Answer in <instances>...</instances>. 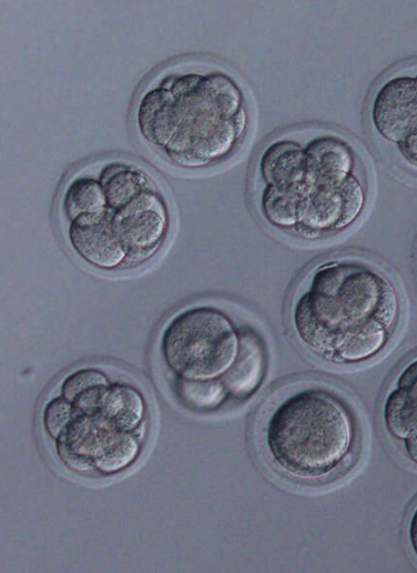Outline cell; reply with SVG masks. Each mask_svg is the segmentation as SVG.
Here are the masks:
<instances>
[{"instance_id":"obj_17","label":"cell","mask_w":417,"mask_h":573,"mask_svg":"<svg viewBox=\"0 0 417 573\" xmlns=\"http://www.w3.org/2000/svg\"><path fill=\"white\" fill-rule=\"evenodd\" d=\"M299 200L287 191L265 184L261 194V210L274 227L292 229L298 225Z\"/></svg>"},{"instance_id":"obj_19","label":"cell","mask_w":417,"mask_h":573,"mask_svg":"<svg viewBox=\"0 0 417 573\" xmlns=\"http://www.w3.org/2000/svg\"><path fill=\"white\" fill-rule=\"evenodd\" d=\"M398 312L399 301L397 292L391 282L386 278L374 319L391 332L397 322Z\"/></svg>"},{"instance_id":"obj_23","label":"cell","mask_w":417,"mask_h":573,"mask_svg":"<svg viewBox=\"0 0 417 573\" xmlns=\"http://www.w3.org/2000/svg\"><path fill=\"white\" fill-rule=\"evenodd\" d=\"M415 80H416V86H417V77H415Z\"/></svg>"},{"instance_id":"obj_22","label":"cell","mask_w":417,"mask_h":573,"mask_svg":"<svg viewBox=\"0 0 417 573\" xmlns=\"http://www.w3.org/2000/svg\"><path fill=\"white\" fill-rule=\"evenodd\" d=\"M408 537L414 553L417 556V506L411 513L408 524Z\"/></svg>"},{"instance_id":"obj_20","label":"cell","mask_w":417,"mask_h":573,"mask_svg":"<svg viewBox=\"0 0 417 573\" xmlns=\"http://www.w3.org/2000/svg\"><path fill=\"white\" fill-rule=\"evenodd\" d=\"M397 148L405 161L417 170V131L398 142Z\"/></svg>"},{"instance_id":"obj_3","label":"cell","mask_w":417,"mask_h":573,"mask_svg":"<svg viewBox=\"0 0 417 573\" xmlns=\"http://www.w3.org/2000/svg\"><path fill=\"white\" fill-rule=\"evenodd\" d=\"M385 277L348 261H328L316 268L309 288L293 305V324L307 349L330 359L339 335L374 318Z\"/></svg>"},{"instance_id":"obj_16","label":"cell","mask_w":417,"mask_h":573,"mask_svg":"<svg viewBox=\"0 0 417 573\" xmlns=\"http://www.w3.org/2000/svg\"><path fill=\"white\" fill-rule=\"evenodd\" d=\"M175 393L181 403L197 411L215 410L230 395L221 379L187 380L176 378Z\"/></svg>"},{"instance_id":"obj_12","label":"cell","mask_w":417,"mask_h":573,"mask_svg":"<svg viewBox=\"0 0 417 573\" xmlns=\"http://www.w3.org/2000/svg\"><path fill=\"white\" fill-rule=\"evenodd\" d=\"M108 202L112 211L125 205L144 190L152 188L148 175L140 169L121 162L106 164L100 175Z\"/></svg>"},{"instance_id":"obj_4","label":"cell","mask_w":417,"mask_h":573,"mask_svg":"<svg viewBox=\"0 0 417 573\" xmlns=\"http://www.w3.org/2000/svg\"><path fill=\"white\" fill-rule=\"evenodd\" d=\"M240 331L222 310L196 305L176 313L165 325L160 351L176 378L221 379L240 350Z\"/></svg>"},{"instance_id":"obj_5","label":"cell","mask_w":417,"mask_h":573,"mask_svg":"<svg viewBox=\"0 0 417 573\" xmlns=\"http://www.w3.org/2000/svg\"><path fill=\"white\" fill-rule=\"evenodd\" d=\"M169 222L166 205L153 187L113 211L114 228L131 261H145L157 252Z\"/></svg>"},{"instance_id":"obj_9","label":"cell","mask_w":417,"mask_h":573,"mask_svg":"<svg viewBox=\"0 0 417 573\" xmlns=\"http://www.w3.org/2000/svg\"><path fill=\"white\" fill-rule=\"evenodd\" d=\"M389 334L380 322L369 318L337 338L332 360L349 364L366 361L386 346Z\"/></svg>"},{"instance_id":"obj_10","label":"cell","mask_w":417,"mask_h":573,"mask_svg":"<svg viewBox=\"0 0 417 573\" xmlns=\"http://www.w3.org/2000/svg\"><path fill=\"white\" fill-rule=\"evenodd\" d=\"M146 411L142 393L129 383H112L98 416L105 425L131 431L143 421Z\"/></svg>"},{"instance_id":"obj_1","label":"cell","mask_w":417,"mask_h":573,"mask_svg":"<svg viewBox=\"0 0 417 573\" xmlns=\"http://www.w3.org/2000/svg\"><path fill=\"white\" fill-rule=\"evenodd\" d=\"M142 137L174 164L199 169L230 155L248 124L244 96L226 73L165 77L140 99Z\"/></svg>"},{"instance_id":"obj_7","label":"cell","mask_w":417,"mask_h":573,"mask_svg":"<svg viewBox=\"0 0 417 573\" xmlns=\"http://www.w3.org/2000/svg\"><path fill=\"white\" fill-rule=\"evenodd\" d=\"M372 121L387 141L398 143L417 131V86L413 77H395L377 91Z\"/></svg>"},{"instance_id":"obj_14","label":"cell","mask_w":417,"mask_h":573,"mask_svg":"<svg viewBox=\"0 0 417 573\" xmlns=\"http://www.w3.org/2000/svg\"><path fill=\"white\" fill-rule=\"evenodd\" d=\"M105 209L108 202L100 180L78 177L70 181L62 197V210L70 222L82 214Z\"/></svg>"},{"instance_id":"obj_15","label":"cell","mask_w":417,"mask_h":573,"mask_svg":"<svg viewBox=\"0 0 417 573\" xmlns=\"http://www.w3.org/2000/svg\"><path fill=\"white\" fill-rule=\"evenodd\" d=\"M140 451L139 441L130 433L113 429L94 456L98 471L113 474L129 466Z\"/></svg>"},{"instance_id":"obj_11","label":"cell","mask_w":417,"mask_h":573,"mask_svg":"<svg viewBox=\"0 0 417 573\" xmlns=\"http://www.w3.org/2000/svg\"><path fill=\"white\" fill-rule=\"evenodd\" d=\"M106 374L95 368L79 369L62 381L61 396L83 414L94 416L111 386Z\"/></svg>"},{"instance_id":"obj_8","label":"cell","mask_w":417,"mask_h":573,"mask_svg":"<svg viewBox=\"0 0 417 573\" xmlns=\"http://www.w3.org/2000/svg\"><path fill=\"white\" fill-rule=\"evenodd\" d=\"M238 354L221 378L230 395L245 399L262 384L266 372V351L258 334L251 329L240 331Z\"/></svg>"},{"instance_id":"obj_6","label":"cell","mask_w":417,"mask_h":573,"mask_svg":"<svg viewBox=\"0 0 417 573\" xmlns=\"http://www.w3.org/2000/svg\"><path fill=\"white\" fill-rule=\"evenodd\" d=\"M68 238L77 255L98 270L113 271L129 260L113 224V211L109 208L72 220Z\"/></svg>"},{"instance_id":"obj_21","label":"cell","mask_w":417,"mask_h":573,"mask_svg":"<svg viewBox=\"0 0 417 573\" xmlns=\"http://www.w3.org/2000/svg\"><path fill=\"white\" fill-rule=\"evenodd\" d=\"M404 441V448L408 458L417 463V429L414 430Z\"/></svg>"},{"instance_id":"obj_2","label":"cell","mask_w":417,"mask_h":573,"mask_svg":"<svg viewBox=\"0 0 417 573\" xmlns=\"http://www.w3.org/2000/svg\"><path fill=\"white\" fill-rule=\"evenodd\" d=\"M356 422L347 404L333 392L306 388L284 398L265 425V446L273 463L299 481H321L350 458Z\"/></svg>"},{"instance_id":"obj_13","label":"cell","mask_w":417,"mask_h":573,"mask_svg":"<svg viewBox=\"0 0 417 573\" xmlns=\"http://www.w3.org/2000/svg\"><path fill=\"white\" fill-rule=\"evenodd\" d=\"M383 415L389 434L405 440L417 429V393L409 388L396 386L385 399Z\"/></svg>"},{"instance_id":"obj_18","label":"cell","mask_w":417,"mask_h":573,"mask_svg":"<svg viewBox=\"0 0 417 573\" xmlns=\"http://www.w3.org/2000/svg\"><path fill=\"white\" fill-rule=\"evenodd\" d=\"M80 412L63 396H57L45 404L43 424L48 433L58 440Z\"/></svg>"}]
</instances>
